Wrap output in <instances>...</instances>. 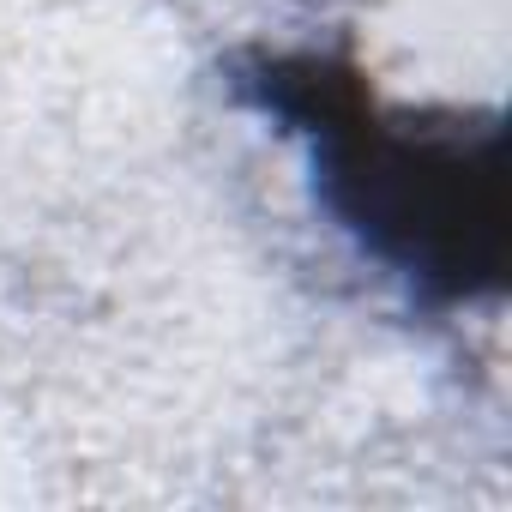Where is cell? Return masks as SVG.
I'll list each match as a JSON object with an SVG mask.
<instances>
[{
  "mask_svg": "<svg viewBox=\"0 0 512 512\" xmlns=\"http://www.w3.org/2000/svg\"><path fill=\"white\" fill-rule=\"evenodd\" d=\"M266 103H278V115L302 121V133L314 139L320 187L362 235V247L392 260L404 278L434 284L440 296H470L476 284L500 278V235L464 223V157H422V145H410L404 133H368L356 97H332L314 67L308 79L266 67Z\"/></svg>",
  "mask_w": 512,
  "mask_h": 512,
  "instance_id": "6da1fadb",
  "label": "cell"
}]
</instances>
